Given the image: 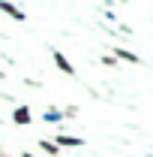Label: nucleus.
Here are the masks:
<instances>
[{
  "label": "nucleus",
  "mask_w": 153,
  "mask_h": 157,
  "mask_svg": "<svg viewBox=\"0 0 153 157\" xmlns=\"http://www.w3.org/2000/svg\"><path fill=\"white\" fill-rule=\"evenodd\" d=\"M51 58H54V63H57L60 73H66V76H75V67L69 63V58H66L63 52H57V48H54V52H51Z\"/></svg>",
  "instance_id": "nucleus-1"
},
{
  "label": "nucleus",
  "mask_w": 153,
  "mask_h": 157,
  "mask_svg": "<svg viewBox=\"0 0 153 157\" xmlns=\"http://www.w3.org/2000/svg\"><path fill=\"white\" fill-rule=\"evenodd\" d=\"M0 12H6L9 18H15V21H24V18H27V12H24L21 6H12V3H6V0L0 3Z\"/></svg>",
  "instance_id": "nucleus-2"
},
{
  "label": "nucleus",
  "mask_w": 153,
  "mask_h": 157,
  "mask_svg": "<svg viewBox=\"0 0 153 157\" xmlns=\"http://www.w3.org/2000/svg\"><path fill=\"white\" fill-rule=\"evenodd\" d=\"M12 121L21 124V127H24V124H30V121H33V118H30V109H27V106H18V109L12 112Z\"/></svg>",
  "instance_id": "nucleus-3"
},
{
  "label": "nucleus",
  "mask_w": 153,
  "mask_h": 157,
  "mask_svg": "<svg viewBox=\"0 0 153 157\" xmlns=\"http://www.w3.org/2000/svg\"><path fill=\"white\" fill-rule=\"evenodd\" d=\"M57 148H66V145H72V148H78V145H84V139L81 136H57V142H54Z\"/></svg>",
  "instance_id": "nucleus-4"
},
{
  "label": "nucleus",
  "mask_w": 153,
  "mask_h": 157,
  "mask_svg": "<svg viewBox=\"0 0 153 157\" xmlns=\"http://www.w3.org/2000/svg\"><path fill=\"white\" fill-rule=\"evenodd\" d=\"M111 58H123V60H129V63H141V58H138V55H132V52H126V48H114V55H111Z\"/></svg>",
  "instance_id": "nucleus-5"
},
{
  "label": "nucleus",
  "mask_w": 153,
  "mask_h": 157,
  "mask_svg": "<svg viewBox=\"0 0 153 157\" xmlns=\"http://www.w3.org/2000/svg\"><path fill=\"white\" fill-rule=\"evenodd\" d=\"M42 151H45V154H57V145H54V142H42Z\"/></svg>",
  "instance_id": "nucleus-6"
},
{
  "label": "nucleus",
  "mask_w": 153,
  "mask_h": 157,
  "mask_svg": "<svg viewBox=\"0 0 153 157\" xmlns=\"http://www.w3.org/2000/svg\"><path fill=\"white\" fill-rule=\"evenodd\" d=\"M21 157H36V154H21Z\"/></svg>",
  "instance_id": "nucleus-7"
}]
</instances>
